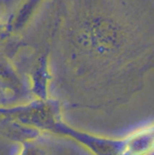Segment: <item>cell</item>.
I'll use <instances>...</instances> for the list:
<instances>
[{
	"mask_svg": "<svg viewBox=\"0 0 154 155\" xmlns=\"http://www.w3.org/2000/svg\"><path fill=\"white\" fill-rule=\"evenodd\" d=\"M124 141V155H152L154 153V124L143 127Z\"/></svg>",
	"mask_w": 154,
	"mask_h": 155,
	"instance_id": "obj_4",
	"label": "cell"
},
{
	"mask_svg": "<svg viewBox=\"0 0 154 155\" xmlns=\"http://www.w3.org/2000/svg\"><path fill=\"white\" fill-rule=\"evenodd\" d=\"M82 37L85 46L102 55L118 48L122 40L116 25L103 17H93L87 21Z\"/></svg>",
	"mask_w": 154,
	"mask_h": 155,
	"instance_id": "obj_2",
	"label": "cell"
},
{
	"mask_svg": "<svg viewBox=\"0 0 154 155\" xmlns=\"http://www.w3.org/2000/svg\"><path fill=\"white\" fill-rule=\"evenodd\" d=\"M42 0H25L15 12L9 20L8 29L17 32L23 29L34 15Z\"/></svg>",
	"mask_w": 154,
	"mask_h": 155,
	"instance_id": "obj_5",
	"label": "cell"
},
{
	"mask_svg": "<svg viewBox=\"0 0 154 155\" xmlns=\"http://www.w3.org/2000/svg\"><path fill=\"white\" fill-rule=\"evenodd\" d=\"M20 155H43L40 149L29 143L23 145V149Z\"/></svg>",
	"mask_w": 154,
	"mask_h": 155,
	"instance_id": "obj_7",
	"label": "cell"
},
{
	"mask_svg": "<svg viewBox=\"0 0 154 155\" xmlns=\"http://www.w3.org/2000/svg\"><path fill=\"white\" fill-rule=\"evenodd\" d=\"M2 114L25 126L46 132H52L61 120L58 104L48 100H39L29 104L2 110Z\"/></svg>",
	"mask_w": 154,
	"mask_h": 155,
	"instance_id": "obj_1",
	"label": "cell"
},
{
	"mask_svg": "<svg viewBox=\"0 0 154 155\" xmlns=\"http://www.w3.org/2000/svg\"><path fill=\"white\" fill-rule=\"evenodd\" d=\"M47 69L44 63H43L40 67L35 71L33 78V89L39 97V100H46V91H47Z\"/></svg>",
	"mask_w": 154,
	"mask_h": 155,
	"instance_id": "obj_6",
	"label": "cell"
},
{
	"mask_svg": "<svg viewBox=\"0 0 154 155\" xmlns=\"http://www.w3.org/2000/svg\"><path fill=\"white\" fill-rule=\"evenodd\" d=\"M52 132L73 138L95 155H124L123 138L109 139L91 135L68 126L61 120L54 125Z\"/></svg>",
	"mask_w": 154,
	"mask_h": 155,
	"instance_id": "obj_3",
	"label": "cell"
}]
</instances>
